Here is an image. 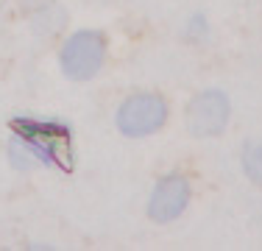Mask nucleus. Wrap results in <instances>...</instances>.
<instances>
[{"mask_svg":"<svg viewBox=\"0 0 262 251\" xmlns=\"http://www.w3.org/2000/svg\"><path fill=\"white\" fill-rule=\"evenodd\" d=\"M14 137L26 142V148L34 154L36 165H59L70 168V129L61 123L45 120H14L11 123Z\"/></svg>","mask_w":262,"mask_h":251,"instance_id":"nucleus-1","label":"nucleus"},{"mask_svg":"<svg viewBox=\"0 0 262 251\" xmlns=\"http://www.w3.org/2000/svg\"><path fill=\"white\" fill-rule=\"evenodd\" d=\"M106 56V42L98 31H78L61 45L59 65L61 73L73 81H86L92 78L103 65Z\"/></svg>","mask_w":262,"mask_h":251,"instance_id":"nucleus-2","label":"nucleus"},{"mask_svg":"<svg viewBox=\"0 0 262 251\" xmlns=\"http://www.w3.org/2000/svg\"><path fill=\"white\" fill-rule=\"evenodd\" d=\"M167 120V103L154 92L131 95L117 109V129L126 137H148Z\"/></svg>","mask_w":262,"mask_h":251,"instance_id":"nucleus-3","label":"nucleus"},{"mask_svg":"<svg viewBox=\"0 0 262 251\" xmlns=\"http://www.w3.org/2000/svg\"><path fill=\"white\" fill-rule=\"evenodd\" d=\"M184 123L192 137H217L229 123V98L221 90H207L190 100Z\"/></svg>","mask_w":262,"mask_h":251,"instance_id":"nucleus-4","label":"nucleus"},{"mask_svg":"<svg viewBox=\"0 0 262 251\" xmlns=\"http://www.w3.org/2000/svg\"><path fill=\"white\" fill-rule=\"evenodd\" d=\"M187 201H190V184H187V179L184 176H167L154 190L148 212H151V218L157 223H167L182 215Z\"/></svg>","mask_w":262,"mask_h":251,"instance_id":"nucleus-5","label":"nucleus"},{"mask_svg":"<svg viewBox=\"0 0 262 251\" xmlns=\"http://www.w3.org/2000/svg\"><path fill=\"white\" fill-rule=\"evenodd\" d=\"M243 171L251 181L262 184V142H254L243 151Z\"/></svg>","mask_w":262,"mask_h":251,"instance_id":"nucleus-6","label":"nucleus"}]
</instances>
